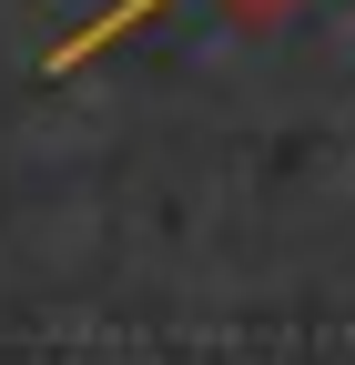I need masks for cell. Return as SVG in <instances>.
I'll return each instance as SVG.
<instances>
[{
    "instance_id": "obj_1",
    "label": "cell",
    "mask_w": 355,
    "mask_h": 365,
    "mask_svg": "<svg viewBox=\"0 0 355 365\" xmlns=\"http://www.w3.org/2000/svg\"><path fill=\"white\" fill-rule=\"evenodd\" d=\"M143 11H163V0H122V11H102L92 31H81V41H71V51H51V71H71V61H92V51H102V41H122V31H132V21H143Z\"/></svg>"
}]
</instances>
